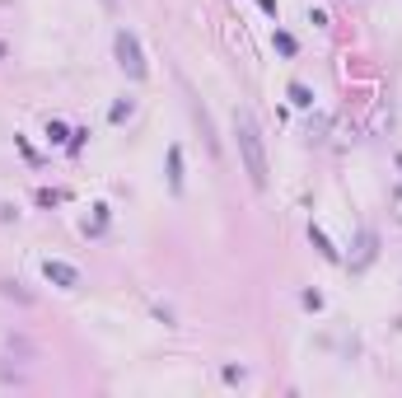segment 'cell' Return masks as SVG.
I'll return each mask as SVG.
<instances>
[{"mask_svg":"<svg viewBox=\"0 0 402 398\" xmlns=\"http://www.w3.org/2000/svg\"><path fill=\"white\" fill-rule=\"evenodd\" d=\"M398 164H402V155H398Z\"/></svg>","mask_w":402,"mask_h":398,"instance_id":"obj_5","label":"cell"},{"mask_svg":"<svg viewBox=\"0 0 402 398\" xmlns=\"http://www.w3.org/2000/svg\"><path fill=\"white\" fill-rule=\"evenodd\" d=\"M234 136H239V155H244L248 183L262 192L267 188V150H262V132H257L253 113H234Z\"/></svg>","mask_w":402,"mask_h":398,"instance_id":"obj_1","label":"cell"},{"mask_svg":"<svg viewBox=\"0 0 402 398\" xmlns=\"http://www.w3.org/2000/svg\"><path fill=\"white\" fill-rule=\"evenodd\" d=\"M117 61H122V71H127L131 80L145 75V57H140V42H136L131 28H122V33H117Z\"/></svg>","mask_w":402,"mask_h":398,"instance_id":"obj_2","label":"cell"},{"mask_svg":"<svg viewBox=\"0 0 402 398\" xmlns=\"http://www.w3.org/2000/svg\"><path fill=\"white\" fill-rule=\"evenodd\" d=\"M42 277L52 281V286H61V291H75V286H80V272L71 267V262H57V258L42 262Z\"/></svg>","mask_w":402,"mask_h":398,"instance_id":"obj_3","label":"cell"},{"mask_svg":"<svg viewBox=\"0 0 402 398\" xmlns=\"http://www.w3.org/2000/svg\"><path fill=\"white\" fill-rule=\"evenodd\" d=\"M290 99H295V103H313V99H309V89H304V84H290Z\"/></svg>","mask_w":402,"mask_h":398,"instance_id":"obj_4","label":"cell"}]
</instances>
